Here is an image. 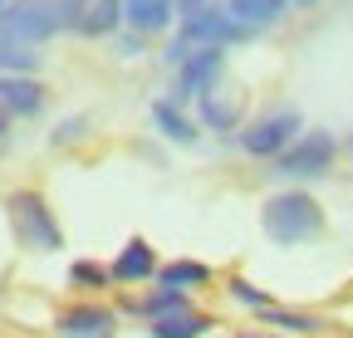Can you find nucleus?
Segmentation results:
<instances>
[{"label": "nucleus", "mask_w": 353, "mask_h": 338, "mask_svg": "<svg viewBox=\"0 0 353 338\" xmlns=\"http://www.w3.org/2000/svg\"><path fill=\"white\" fill-rule=\"evenodd\" d=\"M206 279H211V270H206L201 260H172V265L157 270V284H162V289H182V294H187V289H201Z\"/></svg>", "instance_id": "obj_15"}, {"label": "nucleus", "mask_w": 353, "mask_h": 338, "mask_svg": "<svg viewBox=\"0 0 353 338\" xmlns=\"http://www.w3.org/2000/svg\"><path fill=\"white\" fill-rule=\"evenodd\" d=\"M231 294H236L241 304H250L255 314H260V309H270V294H260V289H255L250 279H231Z\"/></svg>", "instance_id": "obj_21"}, {"label": "nucleus", "mask_w": 353, "mask_h": 338, "mask_svg": "<svg viewBox=\"0 0 353 338\" xmlns=\"http://www.w3.org/2000/svg\"><path fill=\"white\" fill-rule=\"evenodd\" d=\"M6 118H10V113H6V108H0V133H6Z\"/></svg>", "instance_id": "obj_24"}, {"label": "nucleus", "mask_w": 353, "mask_h": 338, "mask_svg": "<svg viewBox=\"0 0 353 338\" xmlns=\"http://www.w3.org/2000/svg\"><path fill=\"white\" fill-rule=\"evenodd\" d=\"M152 123H157V133L172 138V142H196V123L176 103H152Z\"/></svg>", "instance_id": "obj_16"}, {"label": "nucleus", "mask_w": 353, "mask_h": 338, "mask_svg": "<svg viewBox=\"0 0 353 338\" xmlns=\"http://www.w3.org/2000/svg\"><path fill=\"white\" fill-rule=\"evenodd\" d=\"M0 108L30 118V113L44 108V89H39L30 74H0Z\"/></svg>", "instance_id": "obj_10"}, {"label": "nucleus", "mask_w": 353, "mask_h": 338, "mask_svg": "<svg viewBox=\"0 0 353 338\" xmlns=\"http://www.w3.org/2000/svg\"><path fill=\"white\" fill-rule=\"evenodd\" d=\"M172 6H176V10H201L206 0H172Z\"/></svg>", "instance_id": "obj_23"}, {"label": "nucleus", "mask_w": 353, "mask_h": 338, "mask_svg": "<svg viewBox=\"0 0 353 338\" xmlns=\"http://www.w3.org/2000/svg\"><path fill=\"white\" fill-rule=\"evenodd\" d=\"M299 133H304V118H299L294 108H275V113L255 118L250 128L241 133V147H245L250 157H280Z\"/></svg>", "instance_id": "obj_5"}, {"label": "nucleus", "mask_w": 353, "mask_h": 338, "mask_svg": "<svg viewBox=\"0 0 353 338\" xmlns=\"http://www.w3.org/2000/svg\"><path fill=\"white\" fill-rule=\"evenodd\" d=\"M294 6H319V0H294Z\"/></svg>", "instance_id": "obj_26"}, {"label": "nucleus", "mask_w": 353, "mask_h": 338, "mask_svg": "<svg viewBox=\"0 0 353 338\" xmlns=\"http://www.w3.org/2000/svg\"><path fill=\"white\" fill-rule=\"evenodd\" d=\"M59 338H113L118 333V314L108 304H74L54 319Z\"/></svg>", "instance_id": "obj_8"}, {"label": "nucleus", "mask_w": 353, "mask_h": 338, "mask_svg": "<svg viewBox=\"0 0 353 338\" xmlns=\"http://www.w3.org/2000/svg\"><path fill=\"white\" fill-rule=\"evenodd\" d=\"M79 133H83V118H64L59 128H54V142H74Z\"/></svg>", "instance_id": "obj_22"}, {"label": "nucleus", "mask_w": 353, "mask_h": 338, "mask_svg": "<svg viewBox=\"0 0 353 338\" xmlns=\"http://www.w3.org/2000/svg\"><path fill=\"white\" fill-rule=\"evenodd\" d=\"M348 152H353V133H348Z\"/></svg>", "instance_id": "obj_27"}, {"label": "nucleus", "mask_w": 353, "mask_h": 338, "mask_svg": "<svg viewBox=\"0 0 353 338\" xmlns=\"http://www.w3.org/2000/svg\"><path fill=\"white\" fill-rule=\"evenodd\" d=\"M221 78V50H187L176 64V98H206Z\"/></svg>", "instance_id": "obj_7"}, {"label": "nucleus", "mask_w": 353, "mask_h": 338, "mask_svg": "<svg viewBox=\"0 0 353 338\" xmlns=\"http://www.w3.org/2000/svg\"><path fill=\"white\" fill-rule=\"evenodd\" d=\"M260 319H265V324H275V328H290V333H324V328H329V324H324V319H314V314H299V309H280V304L260 309Z\"/></svg>", "instance_id": "obj_17"}, {"label": "nucleus", "mask_w": 353, "mask_h": 338, "mask_svg": "<svg viewBox=\"0 0 353 338\" xmlns=\"http://www.w3.org/2000/svg\"><path fill=\"white\" fill-rule=\"evenodd\" d=\"M226 15L241 25V30H255V25H275L285 15V0H226Z\"/></svg>", "instance_id": "obj_12"}, {"label": "nucleus", "mask_w": 353, "mask_h": 338, "mask_svg": "<svg viewBox=\"0 0 353 338\" xmlns=\"http://www.w3.org/2000/svg\"><path fill=\"white\" fill-rule=\"evenodd\" d=\"M206 328H211V319L196 309H176L167 319H152V338H201Z\"/></svg>", "instance_id": "obj_13"}, {"label": "nucleus", "mask_w": 353, "mask_h": 338, "mask_svg": "<svg viewBox=\"0 0 353 338\" xmlns=\"http://www.w3.org/2000/svg\"><path fill=\"white\" fill-rule=\"evenodd\" d=\"M172 0H123V20L138 34H162L172 25Z\"/></svg>", "instance_id": "obj_11"}, {"label": "nucleus", "mask_w": 353, "mask_h": 338, "mask_svg": "<svg viewBox=\"0 0 353 338\" xmlns=\"http://www.w3.org/2000/svg\"><path fill=\"white\" fill-rule=\"evenodd\" d=\"M6 211H10V221H15V235H20V245H30V250H59L64 245V235H59V221H54V211L44 206V196L39 191H15L10 201H6Z\"/></svg>", "instance_id": "obj_4"}, {"label": "nucleus", "mask_w": 353, "mask_h": 338, "mask_svg": "<svg viewBox=\"0 0 353 338\" xmlns=\"http://www.w3.org/2000/svg\"><path fill=\"white\" fill-rule=\"evenodd\" d=\"M201 118L211 123V128L226 133V128H236V118H241V113H236V103H221L216 94H206V98H201Z\"/></svg>", "instance_id": "obj_19"}, {"label": "nucleus", "mask_w": 353, "mask_h": 338, "mask_svg": "<svg viewBox=\"0 0 353 338\" xmlns=\"http://www.w3.org/2000/svg\"><path fill=\"white\" fill-rule=\"evenodd\" d=\"M157 270H162V265H157V250H152L143 235H132V240L123 245V255L113 260V279H123V284H148Z\"/></svg>", "instance_id": "obj_9"}, {"label": "nucleus", "mask_w": 353, "mask_h": 338, "mask_svg": "<svg viewBox=\"0 0 353 338\" xmlns=\"http://www.w3.org/2000/svg\"><path fill=\"white\" fill-rule=\"evenodd\" d=\"M236 34H245V30L226 15V6H201V10L182 15V45L187 50H221Z\"/></svg>", "instance_id": "obj_6"}, {"label": "nucleus", "mask_w": 353, "mask_h": 338, "mask_svg": "<svg viewBox=\"0 0 353 338\" xmlns=\"http://www.w3.org/2000/svg\"><path fill=\"white\" fill-rule=\"evenodd\" d=\"M118 20H123V0H83V10H79L83 34H108V30H118Z\"/></svg>", "instance_id": "obj_14"}, {"label": "nucleus", "mask_w": 353, "mask_h": 338, "mask_svg": "<svg viewBox=\"0 0 353 338\" xmlns=\"http://www.w3.org/2000/svg\"><path fill=\"white\" fill-rule=\"evenodd\" d=\"M334 157H339L334 133L309 128V133H299V138L275 157V177H290V182H314V177H329Z\"/></svg>", "instance_id": "obj_3"}, {"label": "nucleus", "mask_w": 353, "mask_h": 338, "mask_svg": "<svg viewBox=\"0 0 353 338\" xmlns=\"http://www.w3.org/2000/svg\"><path fill=\"white\" fill-rule=\"evenodd\" d=\"M0 6H6V0H0Z\"/></svg>", "instance_id": "obj_28"}, {"label": "nucleus", "mask_w": 353, "mask_h": 338, "mask_svg": "<svg viewBox=\"0 0 353 338\" xmlns=\"http://www.w3.org/2000/svg\"><path fill=\"white\" fill-rule=\"evenodd\" d=\"M260 226L275 245H304L324 231V206L309 191H280L260 206Z\"/></svg>", "instance_id": "obj_2"}, {"label": "nucleus", "mask_w": 353, "mask_h": 338, "mask_svg": "<svg viewBox=\"0 0 353 338\" xmlns=\"http://www.w3.org/2000/svg\"><path fill=\"white\" fill-rule=\"evenodd\" d=\"M132 309H138L143 319H167L176 309H187V294L182 289H157V294H148V299H138Z\"/></svg>", "instance_id": "obj_18"}, {"label": "nucleus", "mask_w": 353, "mask_h": 338, "mask_svg": "<svg viewBox=\"0 0 353 338\" xmlns=\"http://www.w3.org/2000/svg\"><path fill=\"white\" fill-rule=\"evenodd\" d=\"M83 0H10L0 10V39H20V45H39L64 25H79Z\"/></svg>", "instance_id": "obj_1"}, {"label": "nucleus", "mask_w": 353, "mask_h": 338, "mask_svg": "<svg viewBox=\"0 0 353 338\" xmlns=\"http://www.w3.org/2000/svg\"><path fill=\"white\" fill-rule=\"evenodd\" d=\"M69 279L83 284V289H103V284H108V270L94 265V260H79V265H69Z\"/></svg>", "instance_id": "obj_20"}, {"label": "nucleus", "mask_w": 353, "mask_h": 338, "mask_svg": "<svg viewBox=\"0 0 353 338\" xmlns=\"http://www.w3.org/2000/svg\"><path fill=\"white\" fill-rule=\"evenodd\" d=\"M241 338H270V333H241Z\"/></svg>", "instance_id": "obj_25"}]
</instances>
